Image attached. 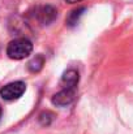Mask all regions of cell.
Listing matches in <instances>:
<instances>
[{"instance_id":"6da1fadb","label":"cell","mask_w":133,"mask_h":134,"mask_svg":"<svg viewBox=\"0 0 133 134\" xmlns=\"http://www.w3.org/2000/svg\"><path fill=\"white\" fill-rule=\"evenodd\" d=\"M33 51V43L28 38H17L7 47V55L13 60H22Z\"/></svg>"},{"instance_id":"7a4b0ae2","label":"cell","mask_w":133,"mask_h":134,"mask_svg":"<svg viewBox=\"0 0 133 134\" xmlns=\"http://www.w3.org/2000/svg\"><path fill=\"white\" fill-rule=\"evenodd\" d=\"M26 90V85L22 81H17V82H12L5 85L4 87L0 90V96L4 100H16L20 96H22V94Z\"/></svg>"},{"instance_id":"3957f363","label":"cell","mask_w":133,"mask_h":134,"mask_svg":"<svg viewBox=\"0 0 133 134\" xmlns=\"http://www.w3.org/2000/svg\"><path fill=\"white\" fill-rule=\"evenodd\" d=\"M76 98V89H61L52 96V104L56 107L69 105Z\"/></svg>"},{"instance_id":"277c9868","label":"cell","mask_w":133,"mask_h":134,"mask_svg":"<svg viewBox=\"0 0 133 134\" xmlns=\"http://www.w3.org/2000/svg\"><path fill=\"white\" fill-rule=\"evenodd\" d=\"M56 16H57V12H56V9H55L54 7H51V5L41 7V8L38 9V13H37L38 20H39L42 24H44V25L51 24V22L56 18Z\"/></svg>"},{"instance_id":"5b68a950","label":"cell","mask_w":133,"mask_h":134,"mask_svg":"<svg viewBox=\"0 0 133 134\" xmlns=\"http://www.w3.org/2000/svg\"><path fill=\"white\" fill-rule=\"evenodd\" d=\"M78 80H80L78 72L75 69H68L61 77V86L63 89H76Z\"/></svg>"},{"instance_id":"8992f818","label":"cell","mask_w":133,"mask_h":134,"mask_svg":"<svg viewBox=\"0 0 133 134\" xmlns=\"http://www.w3.org/2000/svg\"><path fill=\"white\" fill-rule=\"evenodd\" d=\"M84 12H85V8H78V9L72 10V12L68 14L67 20H65L67 25L71 26V27H72V26H76L77 22H78V20H80V17L84 14Z\"/></svg>"},{"instance_id":"52a82bcc","label":"cell","mask_w":133,"mask_h":134,"mask_svg":"<svg viewBox=\"0 0 133 134\" xmlns=\"http://www.w3.org/2000/svg\"><path fill=\"white\" fill-rule=\"evenodd\" d=\"M44 65V59L42 55H37L31 61H29V64H28V68H29V70L31 72V73H38L42 68H43Z\"/></svg>"},{"instance_id":"ba28073f","label":"cell","mask_w":133,"mask_h":134,"mask_svg":"<svg viewBox=\"0 0 133 134\" xmlns=\"http://www.w3.org/2000/svg\"><path fill=\"white\" fill-rule=\"evenodd\" d=\"M65 1H67V3H72V4H73V3H78V1H81V0H65Z\"/></svg>"},{"instance_id":"9c48e42d","label":"cell","mask_w":133,"mask_h":134,"mask_svg":"<svg viewBox=\"0 0 133 134\" xmlns=\"http://www.w3.org/2000/svg\"><path fill=\"white\" fill-rule=\"evenodd\" d=\"M0 119H1V105H0Z\"/></svg>"}]
</instances>
